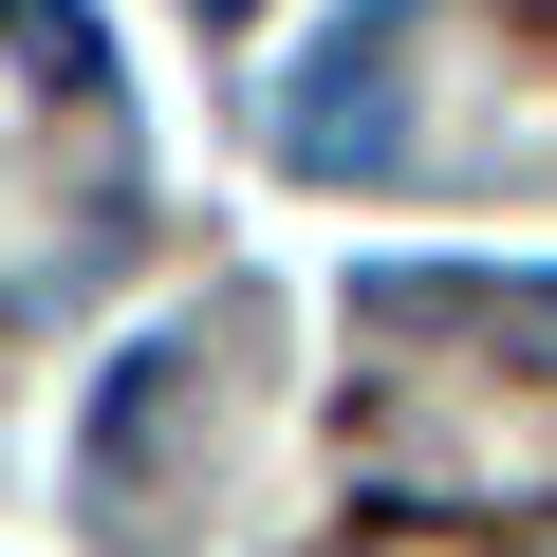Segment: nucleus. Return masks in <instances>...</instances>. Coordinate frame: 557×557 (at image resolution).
<instances>
[{"label": "nucleus", "instance_id": "f257e3e1", "mask_svg": "<svg viewBox=\"0 0 557 557\" xmlns=\"http://www.w3.org/2000/svg\"><path fill=\"white\" fill-rule=\"evenodd\" d=\"M409 20H428V0H372V20L298 75V112H278V149H298L317 186L335 168H409V112H391V57H409Z\"/></svg>", "mask_w": 557, "mask_h": 557}, {"label": "nucleus", "instance_id": "f03ea898", "mask_svg": "<svg viewBox=\"0 0 557 557\" xmlns=\"http://www.w3.org/2000/svg\"><path fill=\"white\" fill-rule=\"evenodd\" d=\"M335 557H502V539H483V520H428V502H372Z\"/></svg>", "mask_w": 557, "mask_h": 557}, {"label": "nucleus", "instance_id": "7ed1b4c3", "mask_svg": "<svg viewBox=\"0 0 557 557\" xmlns=\"http://www.w3.org/2000/svg\"><path fill=\"white\" fill-rule=\"evenodd\" d=\"M483 317H502L520 354H557V278H520V298H483Z\"/></svg>", "mask_w": 557, "mask_h": 557}, {"label": "nucleus", "instance_id": "20e7f679", "mask_svg": "<svg viewBox=\"0 0 557 557\" xmlns=\"http://www.w3.org/2000/svg\"><path fill=\"white\" fill-rule=\"evenodd\" d=\"M205 20H242V0H205Z\"/></svg>", "mask_w": 557, "mask_h": 557}]
</instances>
